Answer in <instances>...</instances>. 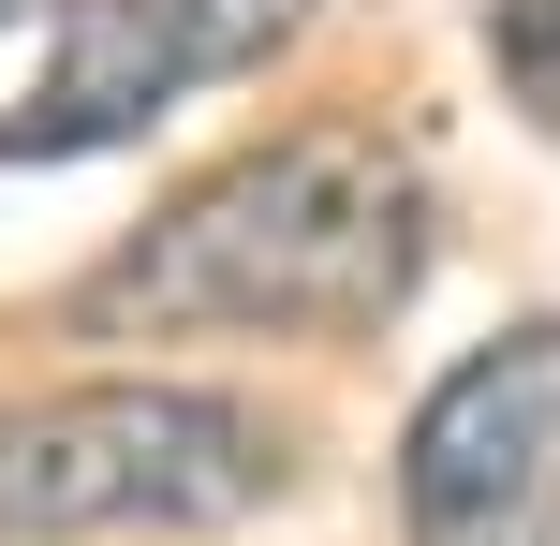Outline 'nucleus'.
<instances>
[{"label": "nucleus", "mask_w": 560, "mask_h": 546, "mask_svg": "<svg viewBox=\"0 0 560 546\" xmlns=\"http://www.w3.org/2000/svg\"><path fill=\"white\" fill-rule=\"evenodd\" d=\"M310 30V0H74L30 74V104L0 118V177L15 163H89V148H133L148 118H177L192 89L266 74Z\"/></svg>", "instance_id": "nucleus-3"}, {"label": "nucleus", "mask_w": 560, "mask_h": 546, "mask_svg": "<svg viewBox=\"0 0 560 546\" xmlns=\"http://www.w3.org/2000/svg\"><path fill=\"white\" fill-rule=\"evenodd\" d=\"M398 532L413 546H560V311L457 355L398 429Z\"/></svg>", "instance_id": "nucleus-4"}, {"label": "nucleus", "mask_w": 560, "mask_h": 546, "mask_svg": "<svg viewBox=\"0 0 560 546\" xmlns=\"http://www.w3.org/2000/svg\"><path fill=\"white\" fill-rule=\"evenodd\" d=\"M295 488V443L222 384H59L0 414V546L222 532Z\"/></svg>", "instance_id": "nucleus-2"}, {"label": "nucleus", "mask_w": 560, "mask_h": 546, "mask_svg": "<svg viewBox=\"0 0 560 546\" xmlns=\"http://www.w3.org/2000/svg\"><path fill=\"white\" fill-rule=\"evenodd\" d=\"M30 15H74V0H0V30H30Z\"/></svg>", "instance_id": "nucleus-6"}, {"label": "nucleus", "mask_w": 560, "mask_h": 546, "mask_svg": "<svg viewBox=\"0 0 560 546\" xmlns=\"http://www.w3.org/2000/svg\"><path fill=\"white\" fill-rule=\"evenodd\" d=\"M428 281V163L384 118H295L74 281L89 340H369Z\"/></svg>", "instance_id": "nucleus-1"}, {"label": "nucleus", "mask_w": 560, "mask_h": 546, "mask_svg": "<svg viewBox=\"0 0 560 546\" xmlns=\"http://www.w3.org/2000/svg\"><path fill=\"white\" fill-rule=\"evenodd\" d=\"M487 59H502V89L560 133V0H487Z\"/></svg>", "instance_id": "nucleus-5"}]
</instances>
